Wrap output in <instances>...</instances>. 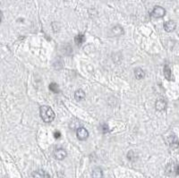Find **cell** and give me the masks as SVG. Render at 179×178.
<instances>
[{
  "label": "cell",
  "instance_id": "1",
  "mask_svg": "<svg viewBox=\"0 0 179 178\" xmlns=\"http://www.w3.org/2000/svg\"><path fill=\"white\" fill-rule=\"evenodd\" d=\"M40 117L42 118V120L45 123L53 122L55 119V113L53 111V109L48 107V106H42L40 108Z\"/></svg>",
  "mask_w": 179,
  "mask_h": 178
},
{
  "label": "cell",
  "instance_id": "2",
  "mask_svg": "<svg viewBox=\"0 0 179 178\" xmlns=\"http://www.w3.org/2000/svg\"><path fill=\"white\" fill-rule=\"evenodd\" d=\"M165 14H166V10L159 6H155L151 12V15L155 18H162L165 16Z\"/></svg>",
  "mask_w": 179,
  "mask_h": 178
},
{
  "label": "cell",
  "instance_id": "3",
  "mask_svg": "<svg viewBox=\"0 0 179 178\" xmlns=\"http://www.w3.org/2000/svg\"><path fill=\"white\" fill-rule=\"evenodd\" d=\"M167 142L171 149H177L179 146V141L176 135H169L167 139Z\"/></svg>",
  "mask_w": 179,
  "mask_h": 178
},
{
  "label": "cell",
  "instance_id": "4",
  "mask_svg": "<svg viewBox=\"0 0 179 178\" xmlns=\"http://www.w3.org/2000/svg\"><path fill=\"white\" fill-rule=\"evenodd\" d=\"M76 136L80 141H85L89 137V132L84 127H79L76 131Z\"/></svg>",
  "mask_w": 179,
  "mask_h": 178
},
{
  "label": "cell",
  "instance_id": "5",
  "mask_svg": "<svg viewBox=\"0 0 179 178\" xmlns=\"http://www.w3.org/2000/svg\"><path fill=\"white\" fill-rule=\"evenodd\" d=\"M54 156L58 160H63L67 156V152L63 148H57L54 151Z\"/></svg>",
  "mask_w": 179,
  "mask_h": 178
},
{
  "label": "cell",
  "instance_id": "6",
  "mask_svg": "<svg viewBox=\"0 0 179 178\" xmlns=\"http://www.w3.org/2000/svg\"><path fill=\"white\" fill-rule=\"evenodd\" d=\"M167 107H168V103L167 101L163 99H159L156 101L155 103V108L158 111H165L167 109Z\"/></svg>",
  "mask_w": 179,
  "mask_h": 178
},
{
  "label": "cell",
  "instance_id": "7",
  "mask_svg": "<svg viewBox=\"0 0 179 178\" xmlns=\"http://www.w3.org/2000/svg\"><path fill=\"white\" fill-rule=\"evenodd\" d=\"M31 178H49V176L46 171L40 169V170L33 172Z\"/></svg>",
  "mask_w": 179,
  "mask_h": 178
},
{
  "label": "cell",
  "instance_id": "8",
  "mask_svg": "<svg viewBox=\"0 0 179 178\" xmlns=\"http://www.w3.org/2000/svg\"><path fill=\"white\" fill-rule=\"evenodd\" d=\"M177 27V23L174 21H168L164 23V29L167 32H173Z\"/></svg>",
  "mask_w": 179,
  "mask_h": 178
},
{
  "label": "cell",
  "instance_id": "9",
  "mask_svg": "<svg viewBox=\"0 0 179 178\" xmlns=\"http://www.w3.org/2000/svg\"><path fill=\"white\" fill-rule=\"evenodd\" d=\"M111 34L113 35V36H116V37L122 35V34H124L123 28H122L121 26H119V25H116V26H114V27L111 29Z\"/></svg>",
  "mask_w": 179,
  "mask_h": 178
},
{
  "label": "cell",
  "instance_id": "10",
  "mask_svg": "<svg viewBox=\"0 0 179 178\" xmlns=\"http://www.w3.org/2000/svg\"><path fill=\"white\" fill-rule=\"evenodd\" d=\"M163 72H164V76H165V78L167 79L168 81H173L172 71H171V69L169 68L168 66H164Z\"/></svg>",
  "mask_w": 179,
  "mask_h": 178
},
{
  "label": "cell",
  "instance_id": "11",
  "mask_svg": "<svg viewBox=\"0 0 179 178\" xmlns=\"http://www.w3.org/2000/svg\"><path fill=\"white\" fill-rule=\"evenodd\" d=\"M134 75H135V77L137 80H142V79H143L145 77V73H144V71L142 69V68H136L135 70H134Z\"/></svg>",
  "mask_w": 179,
  "mask_h": 178
},
{
  "label": "cell",
  "instance_id": "12",
  "mask_svg": "<svg viewBox=\"0 0 179 178\" xmlns=\"http://www.w3.org/2000/svg\"><path fill=\"white\" fill-rule=\"evenodd\" d=\"M92 178H103V171L100 167H96L92 171Z\"/></svg>",
  "mask_w": 179,
  "mask_h": 178
},
{
  "label": "cell",
  "instance_id": "13",
  "mask_svg": "<svg viewBox=\"0 0 179 178\" xmlns=\"http://www.w3.org/2000/svg\"><path fill=\"white\" fill-rule=\"evenodd\" d=\"M74 98H75V100H78V101L83 100L85 99V92L81 89L76 90L75 93H74Z\"/></svg>",
  "mask_w": 179,
  "mask_h": 178
},
{
  "label": "cell",
  "instance_id": "14",
  "mask_svg": "<svg viewBox=\"0 0 179 178\" xmlns=\"http://www.w3.org/2000/svg\"><path fill=\"white\" fill-rule=\"evenodd\" d=\"M74 41H75V43L78 45V46H81V45L85 41V37H84V35H82V34H78V35L74 38Z\"/></svg>",
  "mask_w": 179,
  "mask_h": 178
},
{
  "label": "cell",
  "instance_id": "15",
  "mask_svg": "<svg viewBox=\"0 0 179 178\" xmlns=\"http://www.w3.org/2000/svg\"><path fill=\"white\" fill-rule=\"evenodd\" d=\"M48 88L49 89L52 91V92H54V93H58L60 90H59V87H58V85L55 83V82H52V83H50L49 84V86H48Z\"/></svg>",
  "mask_w": 179,
  "mask_h": 178
},
{
  "label": "cell",
  "instance_id": "16",
  "mask_svg": "<svg viewBox=\"0 0 179 178\" xmlns=\"http://www.w3.org/2000/svg\"><path fill=\"white\" fill-rule=\"evenodd\" d=\"M172 171L175 173V175L179 176V163H176V164H173L172 165Z\"/></svg>",
  "mask_w": 179,
  "mask_h": 178
},
{
  "label": "cell",
  "instance_id": "17",
  "mask_svg": "<svg viewBox=\"0 0 179 178\" xmlns=\"http://www.w3.org/2000/svg\"><path fill=\"white\" fill-rule=\"evenodd\" d=\"M54 137L56 138V139H59L60 137H61V134H60V132H58V131H56L54 133Z\"/></svg>",
  "mask_w": 179,
  "mask_h": 178
}]
</instances>
